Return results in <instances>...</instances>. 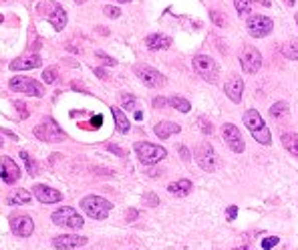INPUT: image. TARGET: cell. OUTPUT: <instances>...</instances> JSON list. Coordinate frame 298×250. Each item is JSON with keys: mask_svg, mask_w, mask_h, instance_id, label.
<instances>
[{"mask_svg": "<svg viewBox=\"0 0 298 250\" xmlns=\"http://www.w3.org/2000/svg\"><path fill=\"white\" fill-rule=\"evenodd\" d=\"M242 121H244V125L248 128V132L252 134V138H254L258 144H262V146H270V144H272V134H270V130H268V125L264 123L262 115H260L256 109H248V111L242 115Z\"/></svg>", "mask_w": 298, "mask_h": 250, "instance_id": "cell-1", "label": "cell"}, {"mask_svg": "<svg viewBox=\"0 0 298 250\" xmlns=\"http://www.w3.org/2000/svg\"><path fill=\"white\" fill-rule=\"evenodd\" d=\"M81 210L91 216L93 220H105L109 216V212L113 210V204L101 196H85L81 200Z\"/></svg>", "mask_w": 298, "mask_h": 250, "instance_id": "cell-2", "label": "cell"}, {"mask_svg": "<svg viewBox=\"0 0 298 250\" xmlns=\"http://www.w3.org/2000/svg\"><path fill=\"white\" fill-rule=\"evenodd\" d=\"M135 154L139 158V162L143 166H154L162 160L168 158V150L156 144H149V142H137L135 144Z\"/></svg>", "mask_w": 298, "mask_h": 250, "instance_id": "cell-3", "label": "cell"}, {"mask_svg": "<svg viewBox=\"0 0 298 250\" xmlns=\"http://www.w3.org/2000/svg\"><path fill=\"white\" fill-rule=\"evenodd\" d=\"M192 69L198 77H202L206 83H216L218 81V75H220V69L216 65V61L208 55H196L192 59Z\"/></svg>", "mask_w": 298, "mask_h": 250, "instance_id": "cell-4", "label": "cell"}, {"mask_svg": "<svg viewBox=\"0 0 298 250\" xmlns=\"http://www.w3.org/2000/svg\"><path fill=\"white\" fill-rule=\"evenodd\" d=\"M51 220H53V224L63 226V228H69V230H81L83 224H85L83 216L75 208H71V206H63V208L55 210L53 216H51Z\"/></svg>", "mask_w": 298, "mask_h": 250, "instance_id": "cell-5", "label": "cell"}, {"mask_svg": "<svg viewBox=\"0 0 298 250\" xmlns=\"http://www.w3.org/2000/svg\"><path fill=\"white\" fill-rule=\"evenodd\" d=\"M238 63H240V67H242L244 73L254 75V73H258L260 67H262V55H260V51H258L256 47L246 45V47H242L240 53H238Z\"/></svg>", "mask_w": 298, "mask_h": 250, "instance_id": "cell-6", "label": "cell"}, {"mask_svg": "<svg viewBox=\"0 0 298 250\" xmlns=\"http://www.w3.org/2000/svg\"><path fill=\"white\" fill-rule=\"evenodd\" d=\"M9 87L15 93H25V95L37 97V99H41L45 95V87L37 79H31V77H13L9 81Z\"/></svg>", "mask_w": 298, "mask_h": 250, "instance_id": "cell-7", "label": "cell"}, {"mask_svg": "<svg viewBox=\"0 0 298 250\" xmlns=\"http://www.w3.org/2000/svg\"><path fill=\"white\" fill-rule=\"evenodd\" d=\"M35 136L41 142H49V144H57L65 140V132L61 130V125H57L55 119H43L35 128Z\"/></svg>", "mask_w": 298, "mask_h": 250, "instance_id": "cell-8", "label": "cell"}, {"mask_svg": "<svg viewBox=\"0 0 298 250\" xmlns=\"http://www.w3.org/2000/svg\"><path fill=\"white\" fill-rule=\"evenodd\" d=\"M246 29H248V35L254 37V39H264L272 33L274 29V21L266 15H252L248 17L246 21Z\"/></svg>", "mask_w": 298, "mask_h": 250, "instance_id": "cell-9", "label": "cell"}, {"mask_svg": "<svg viewBox=\"0 0 298 250\" xmlns=\"http://www.w3.org/2000/svg\"><path fill=\"white\" fill-rule=\"evenodd\" d=\"M135 75L139 77L141 83H145V87H152V89H162L166 85V77L156 71L154 67H149V65H135L133 67Z\"/></svg>", "mask_w": 298, "mask_h": 250, "instance_id": "cell-10", "label": "cell"}, {"mask_svg": "<svg viewBox=\"0 0 298 250\" xmlns=\"http://www.w3.org/2000/svg\"><path fill=\"white\" fill-rule=\"evenodd\" d=\"M196 162L204 172H214L218 168V156L208 142H202L196 148Z\"/></svg>", "mask_w": 298, "mask_h": 250, "instance_id": "cell-11", "label": "cell"}, {"mask_svg": "<svg viewBox=\"0 0 298 250\" xmlns=\"http://www.w3.org/2000/svg\"><path fill=\"white\" fill-rule=\"evenodd\" d=\"M222 136L228 144V148L234 152V154H242L246 150V144H244V138L240 134V130L236 128L234 123H226L224 128H222Z\"/></svg>", "mask_w": 298, "mask_h": 250, "instance_id": "cell-12", "label": "cell"}, {"mask_svg": "<svg viewBox=\"0 0 298 250\" xmlns=\"http://www.w3.org/2000/svg\"><path fill=\"white\" fill-rule=\"evenodd\" d=\"M0 178H3L5 184H15L21 178V168L11 156H5L0 160Z\"/></svg>", "mask_w": 298, "mask_h": 250, "instance_id": "cell-13", "label": "cell"}, {"mask_svg": "<svg viewBox=\"0 0 298 250\" xmlns=\"http://www.w3.org/2000/svg\"><path fill=\"white\" fill-rule=\"evenodd\" d=\"M87 242H89L87 236H77V234H63V236L53 238V246L57 250H75V248L85 246Z\"/></svg>", "mask_w": 298, "mask_h": 250, "instance_id": "cell-14", "label": "cell"}, {"mask_svg": "<svg viewBox=\"0 0 298 250\" xmlns=\"http://www.w3.org/2000/svg\"><path fill=\"white\" fill-rule=\"evenodd\" d=\"M11 230L19 238H29L35 232V222L29 216H13L11 218Z\"/></svg>", "mask_w": 298, "mask_h": 250, "instance_id": "cell-15", "label": "cell"}, {"mask_svg": "<svg viewBox=\"0 0 298 250\" xmlns=\"http://www.w3.org/2000/svg\"><path fill=\"white\" fill-rule=\"evenodd\" d=\"M33 194H35V198H37L41 204H57V202L63 200V194H61L59 190L49 188V186H43V184L35 186V188H33Z\"/></svg>", "mask_w": 298, "mask_h": 250, "instance_id": "cell-16", "label": "cell"}, {"mask_svg": "<svg viewBox=\"0 0 298 250\" xmlns=\"http://www.w3.org/2000/svg\"><path fill=\"white\" fill-rule=\"evenodd\" d=\"M244 89H246V85H244V79H242V77H232V79L226 81V85H224V93H226V97H228L232 103H240V101H242Z\"/></svg>", "mask_w": 298, "mask_h": 250, "instance_id": "cell-17", "label": "cell"}, {"mask_svg": "<svg viewBox=\"0 0 298 250\" xmlns=\"http://www.w3.org/2000/svg\"><path fill=\"white\" fill-rule=\"evenodd\" d=\"M49 23L53 25V29L55 31H63L65 27H67V11L61 7V5H57V3H51L49 5Z\"/></svg>", "mask_w": 298, "mask_h": 250, "instance_id": "cell-18", "label": "cell"}, {"mask_svg": "<svg viewBox=\"0 0 298 250\" xmlns=\"http://www.w3.org/2000/svg\"><path fill=\"white\" fill-rule=\"evenodd\" d=\"M145 47L149 51H166L172 47V37L168 35H162V33H154L145 39Z\"/></svg>", "mask_w": 298, "mask_h": 250, "instance_id": "cell-19", "label": "cell"}, {"mask_svg": "<svg viewBox=\"0 0 298 250\" xmlns=\"http://www.w3.org/2000/svg\"><path fill=\"white\" fill-rule=\"evenodd\" d=\"M41 65H43V59L39 55H27V57L13 61L9 67H11V71H29V69H37Z\"/></svg>", "mask_w": 298, "mask_h": 250, "instance_id": "cell-20", "label": "cell"}, {"mask_svg": "<svg viewBox=\"0 0 298 250\" xmlns=\"http://www.w3.org/2000/svg\"><path fill=\"white\" fill-rule=\"evenodd\" d=\"M180 125L178 123H172V121H160L158 125H156V136L160 138V140H168L170 136H174V134H180Z\"/></svg>", "mask_w": 298, "mask_h": 250, "instance_id": "cell-21", "label": "cell"}, {"mask_svg": "<svg viewBox=\"0 0 298 250\" xmlns=\"http://www.w3.org/2000/svg\"><path fill=\"white\" fill-rule=\"evenodd\" d=\"M192 190H194V186H192L190 180H178V182H174V184L168 186V192H170L172 196H178V198L188 196Z\"/></svg>", "mask_w": 298, "mask_h": 250, "instance_id": "cell-22", "label": "cell"}, {"mask_svg": "<svg viewBox=\"0 0 298 250\" xmlns=\"http://www.w3.org/2000/svg\"><path fill=\"white\" fill-rule=\"evenodd\" d=\"M280 142H282V146H284L286 152H290L294 158H298V134H294V132H284L282 138H280Z\"/></svg>", "mask_w": 298, "mask_h": 250, "instance_id": "cell-23", "label": "cell"}, {"mask_svg": "<svg viewBox=\"0 0 298 250\" xmlns=\"http://www.w3.org/2000/svg\"><path fill=\"white\" fill-rule=\"evenodd\" d=\"M111 115H113V119H115L117 132H119V134H129L131 125H129V119L125 117L123 109H119V107H111Z\"/></svg>", "mask_w": 298, "mask_h": 250, "instance_id": "cell-24", "label": "cell"}, {"mask_svg": "<svg viewBox=\"0 0 298 250\" xmlns=\"http://www.w3.org/2000/svg\"><path fill=\"white\" fill-rule=\"evenodd\" d=\"M288 113H290V107H288V103H284V101H278V103H274V105L270 107V117L276 119V121H284V119L288 117Z\"/></svg>", "mask_w": 298, "mask_h": 250, "instance_id": "cell-25", "label": "cell"}, {"mask_svg": "<svg viewBox=\"0 0 298 250\" xmlns=\"http://www.w3.org/2000/svg\"><path fill=\"white\" fill-rule=\"evenodd\" d=\"M33 200V194L29 192V190H17L13 196H9V204L11 206H25V204H29Z\"/></svg>", "mask_w": 298, "mask_h": 250, "instance_id": "cell-26", "label": "cell"}, {"mask_svg": "<svg viewBox=\"0 0 298 250\" xmlns=\"http://www.w3.org/2000/svg\"><path fill=\"white\" fill-rule=\"evenodd\" d=\"M168 105H170L172 109L180 111V113H188V111L192 109L190 101H186L184 97H170V99H168Z\"/></svg>", "mask_w": 298, "mask_h": 250, "instance_id": "cell-27", "label": "cell"}, {"mask_svg": "<svg viewBox=\"0 0 298 250\" xmlns=\"http://www.w3.org/2000/svg\"><path fill=\"white\" fill-rule=\"evenodd\" d=\"M282 55H284L286 59H290V61H298V43H294V41L286 43V45L282 47Z\"/></svg>", "mask_w": 298, "mask_h": 250, "instance_id": "cell-28", "label": "cell"}, {"mask_svg": "<svg viewBox=\"0 0 298 250\" xmlns=\"http://www.w3.org/2000/svg\"><path fill=\"white\" fill-rule=\"evenodd\" d=\"M252 5H254V0H234V7L238 11V15H248L252 11Z\"/></svg>", "mask_w": 298, "mask_h": 250, "instance_id": "cell-29", "label": "cell"}, {"mask_svg": "<svg viewBox=\"0 0 298 250\" xmlns=\"http://www.w3.org/2000/svg\"><path fill=\"white\" fill-rule=\"evenodd\" d=\"M198 125H200V132L206 134V136L214 132V125H212V121H210L208 117H200V119H198Z\"/></svg>", "mask_w": 298, "mask_h": 250, "instance_id": "cell-30", "label": "cell"}, {"mask_svg": "<svg viewBox=\"0 0 298 250\" xmlns=\"http://www.w3.org/2000/svg\"><path fill=\"white\" fill-rule=\"evenodd\" d=\"M57 75H59V71H57L55 67L43 71V79H45V83H49V85H53V83L57 81Z\"/></svg>", "mask_w": 298, "mask_h": 250, "instance_id": "cell-31", "label": "cell"}, {"mask_svg": "<svg viewBox=\"0 0 298 250\" xmlns=\"http://www.w3.org/2000/svg\"><path fill=\"white\" fill-rule=\"evenodd\" d=\"M21 158L25 160V164H27V170H29V174H31V176H35V174H37V164H35V162H33L31 158H29V154H27V152H21Z\"/></svg>", "mask_w": 298, "mask_h": 250, "instance_id": "cell-32", "label": "cell"}, {"mask_svg": "<svg viewBox=\"0 0 298 250\" xmlns=\"http://www.w3.org/2000/svg\"><path fill=\"white\" fill-rule=\"evenodd\" d=\"M121 105H123V109H135V97L133 95H121Z\"/></svg>", "mask_w": 298, "mask_h": 250, "instance_id": "cell-33", "label": "cell"}, {"mask_svg": "<svg viewBox=\"0 0 298 250\" xmlns=\"http://www.w3.org/2000/svg\"><path fill=\"white\" fill-rule=\"evenodd\" d=\"M103 13L109 17V19H119L121 17V11L117 7H103Z\"/></svg>", "mask_w": 298, "mask_h": 250, "instance_id": "cell-34", "label": "cell"}, {"mask_svg": "<svg viewBox=\"0 0 298 250\" xmlns=\"http://www.w3.org/2000/svg\"><path fill=\"white\" fill-rule=\"evenodd\" d=\"M97 59H101L107 67H115V65H117V61H115L113 57H109V55H105V53H101V51H97Z\"/></svg>", "mask_w": 298, "mask_h": 250, "instance_id": "cell-35", "label": "cell"}, {"mask_svg": "<svg viewBox=\"0 0 298 250\" xmlns=\"http://www.w3.org/2000/svg\"><path fill=\"white\" fill-rule=\"evenodd\" d=\"M278 242H280V240H278L276 236H270V238H264V240H262V248H264V250H270V248H274V246H276Z\"/></svg>", "mask_w": 298, "mask_h": 250, "instance_id": "cell-36", "label": "cell"}, {"mask_svg": "<svg viewBox=\"0 0 298 250\" xmlns=\"http://www.w3.org/2000/svg\"><path fill=\"white\" fill-rule=\"evenodd\" d=\"M143 202H145L147 206H152V208L160 204V202H158V196H156V194H145V196H143Z\"/></svg>", "mask_w": 298, "mask_h": 250, "instance_id": "cell-37", "label": "cell"}, {"mask_svg": "<svg viewBox=\"0 0 298 250\" xmlns=\"http://www.w3.org/2000/svg\"><path fill=\"white\" fill-rule=\"evenodd\" d=\"M226 214H228V220L234 222L236 216H238V206H228V212H226Z\"/></svg>", "mask_w": 298, "mask_h": 250, "instance_id": "cell-38", "label": "cell"}, {"mask_svg": "<svg viewBox=\"0 0 298 250\" xmlns=\"http://www.w3.org/2000/svg\"><path fill=\"white\" fill-rule=\"evenodd\" d=\"M166 105H168V99H164V97H156L154 99V107L156 109H164Z\"/></svg>", "mask_w": 298, "mask_h": 250, "instance_id": "cell-39", "label": "cell"}, {"mask_svg": "<svg viewBox=\"0 0 298 250\" xmlns=\"http://www.w3.org/2000/svg\"><path fill=\"white\" fill-rule=\"evenodd\" d=\"M180 154H182V160H184V162H190V160H192V156H190V152H188L186 146H180Z\"/></svg>", "mask_w": 298, "mask_h": 250, "instance_id": "cell-40", "label": "cell"}, {"mask_svg": "<svg viewBox=\"0 0 298 250\" xmlns=\"http://www.w3.org/2000/svg\"><path fill=\"white\" fill-rule=\"evenodd\" d=\"M210 17H212V21H214V23H216L218 27H222V25H224V21H222V17H220V15L216 13V11H212V13H210Z\"/></svg>", "mask_w": 298, "mask_h": 250, "instance_id": "cell-41", "label": "cell"}, {"mask_svg": "<svg viewBox=\"0 0 298 250\" xmlns=\"http://www.w3.org/2000/svg\"><path fill=\"white\" fill-rule=\"evenodd\" d=\"M15 107H17L19 111H21V117H27V115H29V113L25 111V109H27V107H25V103H21V101H17V103H15Z\"/></svg>", "mask_w": 298, "mask_h": 250, "instance_id": "cell-42", "label": "cell"}, {"mask_svg": "<svg viewBox=\"0 0 298 250\" xmlns=\"http://www.w3.org/2000/svg\"><path fill=\"white\" fill-rule=\"evenodd\" d=\"M107 148H109V150H111V152H115V154H117V156H121V158H125V152H123V150H121V148H117V146H107Z\"/></svg>", "mask_w": 298, "mask_h": 250, "instance_id": "cell-43", "label": "cell"}, {"mask_svg": "<svg viewBox=\"0 0 298 250\" xmlns=\"http://www.w3.org/2000/svg\"><path fill=\"white\" fill-rule=\"evenodd\" d=\"M95 75H97L99 79H107V73H105L103 69H99V67H95Z\"/></svg>", "mask_w": 298, "mask_h": 250, "instance_id": "cell-44", "label": "cell"}, {"mask_svg": "<svg viewBox=\"0 0 298 250\" xmlns=\"http://www.w3.org/2000/svg\"><path fill=\"white\" fill-rule=\"evenodd\" d=\"M135 218H137V210H129L127 212V222H133Z\"/></svg>", "mask_w": 298, "mask_h": 250, "instance_id": "cell-45", "label": "cell"}, {"mask_svg": "<svg viewBox=\"0 0 298 250\" xmlns=\"http://www.w3.org/2000/svg\"><path fill=\"white\" fill-rule=\"evenodd\" d=\"M234 250H250V246H246V244H244V246H240V248H234Z\"/></svg>", "mask_w": 298, "mask_h": 250, "instance_id": "cell-46", "label": "cell"}, {"mask_svg": "<svg viewBox=\"0 0 298 250\" xmlns=\"http://www.w3.org/2000/svg\"><path fill=\"white\" fill-rule=\"evenodd\" d=\"M284 3H286V5H290V7H292V5H294V3H296V0H284Z\"/></svg>", "mask_w": 298, "mask_h": 250, "instance_id": "cell-47", "label": "cell"}, {"mask_svg": "<svg viewBox=\"0 0 298 250\" xmlns=\"http://www.w3.org/2000/svg\"><path fill=\"white\" fill-rule=\"evenodd\" d=\"M0 3H3V5H11V3H13V0H0Z\"/></svg>", "mask_w": 298, "mask_h": 250, "instance_id": "cell-48", "label": "cell"}, {"mask_svg": "<svg viewBox=\"0 0 298 250\" xmlns=\"http://www.w3.org/2000/svg\"><path fill=\"white\" fill-rule=\"evenodd\" d=\"M75 3H77V5H85V3H87V0H75Z\"/></svg>", "mask_w": 298, "mask_h": 250, "instance_id": "cell-49", "label": "cell"}, {"mask_svg": "<svg viewBox=\"0 0 298 250\" xmlns=\"http://www.w3.org/2000/svg\"><path fill=\"white\" fill-rule=\"evenodd\" d=\"M3 146H5V140H3V138H0V148H3Z\"/></svg>", "mask_w": 298, "mask_h": 250, "instance_id": "cell-50", "label": "cell"}, {"mask_svg": "<svg viewBox=\"0 0 298 250\" xmlns=\"http://www.w3.org/2000/svg\"><path fill=\"white\" fill-rule=\"evenodd\" d=\"M117 3H129V0H117Z\"/></svg>", "mask_w": 298, "mask_h": 250, "instance_id": "cell-51", "label": "cell"}, {"mask_svg": "<svg viewBox=\"0 0 298 250\" xmlns=\"http://www.w3.org/2000/svg\"><path fill=\"white\" fill-rule=\"evenodd\" d=\"M296 23H298V15H296Z\"/></svg>", "mask_w": 298, "mask_h": 250, "instance_id": "cell-52", "label": "cell"}]
</instances>
